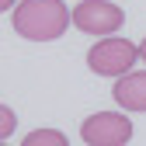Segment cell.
Instances as JSON below:
<instances>
[{"mask_svg":"<svg viewBox=\"0 0 146 146\" xmlns=\"http://www.w3.org/2000/svg\"><path fill=\"white\" fill-rule=\"evenodd\" d=\"M4 146H11V143H4Z\"/></svg>","mask_w":146,"mask_h":146,"instance_id":"obj_10","label":"cell"},{"mask_svg":"<svg viewBox=\"0 0 146 146\" xmlns=\"http://www.w3.org/2000/svg\"><path fill=\"white\" fill-rule=\"evenodd\" d=\"M111 98L125 108V111H146V70H132L115 80Z\"/></svg>","mask_w":146,"mask_h":146,"instance_id":"obj_5","label":"cell"},{"mask_svg":"<svg viewBox=\"0 0 146 146\" xmlns=\"http://www.w3.org/2000/svg\"><path fill=\"white\" fill-rule=\"evenodd\" d=\"M80 139L87 146H125L132 139V122L118 111H94L80 122Z\"/></svg>","mask_w":146,"mask_h":146,"instance_id":"obj_3","label":"cell"},{"mask_svg":"<svg viewBox=\"0 0 146 146\" xmlns=\"http://www.w3.org/2000/svg\"><path fill=\"white\" fill-rule=\"evenodd\" d=\"M0 115H4V139L14 132V125H17V118H14V111H11V108L4 104V108H0Z\"/></svg>","mask_w":146,"mask_h":146,"instance_id":"obj_7","label":"cell"},{"mask_svg":"<svg viewBox=\"0 0 146 146\" xmlns=\"http://www.w3.org/2000/svg\"><path fill=\"white\" fill-rule=\"evenodd\" d=\"M139 56H143V63H146V38L139 42Z\"/></svg>","mask_w":146,"mask_h":146,"instance_id":"obj_8","label":"cell"},{"mask_svg":"<svg viewBox=\"0 0 146 146\" xmlns=\"http://www.w3.org/2000/svg\"><path fill=\"white\" fill-rule=\"evenodd\" d=\"M14 31L31 42H52L73 25V11H66L63 0H21L14 7Z\"/></svg>","mask_w":146,"mask_h":146,"instance_id":"obj_1","label":"cell"},{"mask_svg":"<svg viewBox=\"0 0 146 146\" xmlns=\"http://www.w3.org/2000/svg\"><path fill=\"white\" fill-rule=\"evenodd\" d=\"M139 45L129 38H115V35H104V38L87 52V66L98 73V77H125L132 73V66L139 63Z\"/></svg>","mask_w":146,"mask_h":146,"instance_id":"obj_2","label":"cell"},{"mask_svg":"<svg viewBox=\"0 0 146 146\" xmlns=\"http://www.w3.org/2000/svg\"><path fill=\"white\" fill-rule=\"evenodd\" d=\"M21 146H70V139L59 132V129H35L25 136Z\"/></svg>","mask_w":146,"mask_h":146,"instance_id":"obj_6","label":"cell"},{"mask_svg":"<svg viewBox=\"0 0 146 146\" xmlns=\"http://www.w3.org/2000/svg\"><path fill=\"white\" fill-rule=\"evenodd\" d=\"M73 25L84 35H111L125 25V14L108 0H80L73 7Z\"/></svg>","mask_w":146,"mask_h":146,"instance_id":"obj_4","label":"cell"},{"mask_svg":"<svg viewBox=\"0 0 146 146\" xmlns=\"http://www.w3.org/2000/svg\"><path fill=\"white\" fill-rule=\"evenodd\" d=\"M11 4H14V0H4V4H0V7H4V11H11Z\"/></svg>","mask_w":146,"mask_h":146,"instance_id":"obj_9","label":"cell"}]
</instances>
